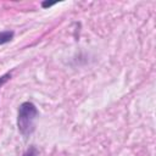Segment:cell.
<instances>
[{
	"instance_id": "6da1fadb",
	"label": "cell",
	"mask_w": 156,
	"mask_h": 156,
	"mask_svg": "<svg viewBox=\"0 0 156 156\" xmlns=\"http://www.w3.org/2000/svg\"><path fill=\"white\" fill-rule=\"evenodd\" d=\"M39 110L32 101H24L18 106L17 112V128L23 136H29L34 133Z\"/></svg>"
},
{
	"instance_id": "7a4b0ae2",
	"label": "cell",
	"mask_w": 156,
	"mask_h": 156,
	"mask_svg": "<svg viewBox=\"0 0 156 156\" xmlns=\"http://www.w3.org/2000/svg\"><path fill=\"white\" fill-rule=\"evenodd\" d=\"M15 37L13 30H1L0 32V45H5L10 43Z\"/></svg>"
},
{
	"instance_id": "5b68a950",
	"label": "cell",
	"mask_w": 156,
	"mask_h": 156,
	"mask_svg": "<svg viewBox=\"0 0 156 156\" xmlns=\"http://www.w3.org/2000/svg\"><path fill=\"white\" fill-rule=\"evenodd\" d=\"M54 5H55L54 2H46V1H43V2H41V7H44V9L51 7V6H54Z\"/></svg>"
},
{
	"instance_id": "277c9868",
	"label": "cell",
	"mask_w": 156,
	"mask_h": 156,
	"mask_svg": "<svg viewBox=\"0 0 156 156\" xmlns=\"http://www.w3.org/2000/svg\"><path fill=\"white\" fill-rule=\"evenodd\" d=\"M11 79V73H5V74H2V76H0V88L4 85V84H6L9 80Z\"/></svg>"
},
{
	"instance_id": "3957f363",
	"label": "cell",
	"mask_w": 156,
	"mask_h": 156,
	"mask_svg": "<svg viewBox=\"0 0 156 156\" xmlns=\"http://www.w3.org/2000/svg\"><path fill=\"white\" fill-rule=\"evenodd\" d=\"M38 154H39V152H38V149L32 145V146H29V147L22 154V156H38Z\"/></svg>"
}]
</instances>
